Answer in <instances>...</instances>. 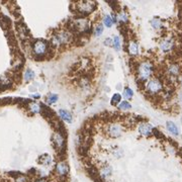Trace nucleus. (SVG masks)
I'll list each match as a JSON object with an SVG mask.
<instances>
[{"mask_svg": "<svg viewBox=\"0 0 182 182\" xmlns=\"http://www.w3.org/2000/svg\"><path fill=\"white\" fill-rule=\"evenodd\" d=\"M57 100H58V95L54 94V93L49 94L48 97H47V102H48L49 104H53L54 102H56Z\"/></svg>", "mask_w": 182, "mask_h": 182, "instance_id": "obj_18", "label": "nucleus"}, {"mask_svg": "<svg viewBox=\"0 0 182 182\" xmlns=\"http://www.w3.org/2000/svg\"><path fill=\"white\" fill-rule=\"evenodd\" d=\"M104 45H105V46H108V47L114 46V40H111L110 38H105V41H104Z\"/></svg>", "mask_w": 182, "mask_h": 182, "instance_id": "obj_26", "label": "nucleus"}, {"mask_svg": "<svg viewBox=\"0 0 182 182\" xmlns=\"http://www.w3.org/2000/svg\"><path fill=\"white\" fill-rule=\"evenodd\" d=\"M166 126H167V129L170 132L171 134L174 135V136H178V134H179L178 128L176 126V125L174 123H172V121H167Z\"/></svg>", "mask_w": 182, "mask_h": 182, "instance_id": "obj_10", "label": "nucleus"}, {"mask_svg": "<svg viewBox=\"0 0 182 182\" xmlns=\"http://www.w3.org/2000/svg\"><path fill=\"white\" fill-rule=\"evenodd\" d=\"M131 107H132V105L126 100L121 101V102L118 104V108L121 109V110H128V109L131 108Z\"/></svg>", "mask_w": 182, "mask_h": 182, "instance_id": "obj_20", "label": "nucleus"}, {"mask_svg": "<svg viewBox=\"0 0 182 182\" xmlns=\"http://www.w3.org/2000/svg\"><path fill=\"white\" fill-rule=\"evenodd\" d=\"M100 174L102 177H107V176H109L110 174H111V168H110L109 166L103 167L100 171Z\"/></svg>", "mask_w": 182, "mask_h": 182, "instance_id": "obj_17", "label": "nucleus"}, {"mask_svg": "<svg viewBox=\"0 0 182 182\" xmlns=\"http://www.w3.org/2000/svg\"><path fill=\"white\" fill-rule=\"evenodd\" d=\"M40 162L41 164H44V165H49L50 163L52 162V158L50 157L49 155H43L42 157L40 158Z\"/></svg>", "mask_w": 182, "mask_h": 182, "instance_id": "obj_15", "label": "nucleus"}, {"mask_svg": "<svg viewBox=\"0 0 182 182\" xmlns=\"http://www.w3.org/2000/svg\"><path fill=\"white\" fill-rule=\"evenodd\" d=\"M47 51V43L44 41H38L34 45V52L38 56H42Z\"/></svg>", "mask_w": 182, "mask_h": 182, "instance_id": "obj_6", "label": "nucleus"}, {"mask_svg": "<svg viewBox=\"0 0 182 182\" xmlns=\"http://www.w3.org/2000/svg\"><path fill=\"white\" fill-rule=\"evenodd\" d=\"M151 26H152V27H153V29H159L160 27L162 26V20H161V18H159V17H154V18L151 20Z\"/></svg>", "mask_w": 182, "mask_h": 182, "instance_id": "obj_13", "label": "nucleus"}, {"mask_svg": "<svg viewBox=\"0 0 182 182\" xmlns=\"http://www.w3.org/2000/svg\"><path fill=\"white\" fill-rule=\"evenodd\" d=\"M114 47L115 48L117 51H120V38L118 35H115L114 38Z\"/></svg>", "mask_w": 182, "mask_h": 182, "instance_id": "obj_22", "label": "nucleus"}, {"mask_svg": "<svg viewBox=\"0 0 182 182\" xmlns=\"http://www.w3.org/2000/svg\"><path fill=\"white\" fill-rule=\"evenodd\" d=\"M118 19H120V21H123V23H126V21L128 20V17H126V13H123V11H121L120 14H118Z\"/></svg>", "mask_w": 182, "mask_h": 182, "instance_id": "obj_25", "label": "nucleus"}, {"mask_svg": "<svg viewBox=\"0 0 182 182\" xmlns=\"http://www.w3.org/2000/svg\"><path fill=\"white\" fill-rule=\"evenodd\" d=\"M108 61H109V62H111V61H112V58H111V56H110V55L108 56Z\"/></svg>", "mask_w": 182, "mask_h": 182, "instance_id": "obj_30", "label": "nucleus"}, {"mask_svg": "<svg viewBox=\"0 0 182 182\" xmlns=\"http://www.w3.org/2000/svg\"><path fill=\"white\" fill-rule=\"evenodd\" d=\"M59 115L63 120L67 121V123H70V121L72 120V114L65 109H60L59 110Z\"/></svg>", "mask_w": 182, "mask_h": 182, "instance_id": "obj_9", "label": "nucleus"}, {"mask_svg": "<svg viewBox=\"0 0 182 182\" xmlns=\"http://www.w3.org/2000/svg\"><path fill=\"white\" fill-rule=\"evenodd\" d=\"M102 32H103V26H101V24H98L94 29V34L96 35H102Z\"/></svg>", "mask_w": 182, "mask_h": 182, "instance_id": "obj_24", "label": "nucleus"}, {"mask_svg": "<svg viewBox=\"0 0 182 182\" xmlns=\"http://www.w3.org/2000/svg\"><path fill=\"white\" fill-rule=\"evenodd\" d=\"M174 45H175V42L172 38H165L160 42L159 47L162 52L166 53V52H169L174 48Z\"/></svg>", "mask_w": 182, "mask_h": 182, "instance_id": "obj_3", "label": "nucleus"}, {"mask_svg": "<svg viewBox=\"0 0 182 182\" xmlns=\"http://www.w3.org/2000/svg\"><path fill=\"white\" fill-rule=\"evenodd\" d=\"M117 89H118V90L121 89V84H120V83H118V84L117 85Z\"/></svg>", "mask_w": 182, "mask_h": 182, "instance_id": "obj_28", "label": "nucleus"}, {"mask_svg": "<svg viewBox=\"0 0 182 182\" xmlns=\"http://www.w3.org/2000/svg\"><path fill=\"white\" fill-rule=\"evenodd\" d=\"M120 99H121V95L118 94V93H115L111 98V104L112 105H117V104L120 101Z\"/></svg>", "mask_w": 182, "mask_h": 182, "instance_id": "obj_21", "label": "nucleus"}, {"mask_svg": "<svg viewBox=\"0 0 182 182\" xmlns=\"http://www.w3.org/2000/svg\"><path fill=\"white\" fill-rule=\"evenodd\" d=\"M103 23H104V26L107 27H111L112 23H114V19L110 17L109 15H105L103 18Z\"/></svg>", "mask_w": 182, "mask_h": 182, "instance_id": "obj_19", "label": "nucleus"}, {"mask_svg": "<svg viewBox=\"0 0 182 182\" xmlns=\"http://www.w3.org/2000/svg\"><path fill=\"white\" fill-rule=\"evenodd\" d=\"M123 155V150H121V149H120V148H117V150L114 151V156H117V158H120V157H121Z\"/></svg>", "mask_w": 182, "mask_h": 182, "instance_id": "obj_27", "label": "nucleus"}, {"mask_svg": "<svg viewBox=\"0 0 182 182\" xmlns=\"http://www.w3.org/2000/svg\"><path fill=\"white\" fill-rule=\"evenodd\" d=\"M78 6V9L80 10L81 12L83 13H89L93 10V8L95 6V3L94 2H89V1H86V2H79L77 4Z\"/></svg>", "mask_w": 182, "mask_h": 182, "instance_id": "obj_5", "label": "nucleus"}, {"mask_svg": "<svg viewBox=\"0 0 182 182\" xmlns=\"http://www.w3.org/2000/svg\"><path fill=\"white\" fill-rule=\"evenodd\" d=\"M139 133L145 137H148L153 133V128L150 123H142L139 126Z\"/></svg>", "mask_w": 182, "mask_h": 182, "instance_id": "obj_7", "label": "nucleus"}, {"mask_svg": "<svg viewBox=\"0 0 182 182\" xmlns=\"http://www.w3.org/2000/svg\"><path fill=\"white\" fill-rule=\"evenodd\" d=\"M162 88H163V85L158 78H152L148 80V82L146 83V90L150 94H157L162 90Z\"/></svg>", "mask_w": 182, "mask_h": 182, "instance_id": "obj_2", "label": "nucleus"}, {"mask_svg": "<svg viewBox=\"0 0 182 182\" xmlns=\"http://www.w3.org/2000/svg\"><path fill=\"white\" fill-rule=\"evenodd\" d=\"M153 74V64L149 61H145L142 62L138 67V76H139L140 80L142 81H146L148 80Z\"/></svg>", "mask_w": 182, "mask_h": 182, "instance_id": "obj_1", "label": "nucleus"}, {"mask_svg": "<svg viewBox=\"0 0 182 182\" xmlns=\"http://www.w3.org/2000/svg\"><path fill=\"white\" fill-rule=\"evenodd\" d=\"M35 78V73L32 70H30V69H27L26 71V74H24V79H26V81H30V80H32Z\"/></svg>", "mask_w": 182, "mask_h": 182, "instance_id": "obj_16", "label": "nucleus"}, {"mask_svg": "<svg viewBox=\"0 0 182 182\" xmlns=\"http://www.w3.org/2000/svg\"><path fill=\"white\" fill-rule=\"evenodd\" d=\"M29 109L32 114H38V112H40V110H41V106H40V104L32 102L29 104Z\"/></svg>", "mask_w": 182, "mask_h": 182, "instance_id": "obj_14", "label": "nucleus"}, {"mask_svg": "<svg viewBox=\"0 0 182 182\" xmlns=\"http://www.w3.org/2000/svg\"><path fill=\"white\" fill-rule=\"evenodd\" d=\"M53 141H54L55 145H56L58 148H61L63 146V144H64V138L61 136V134H59V133H56L54 135Z\"/></svg>", "mask_w": 182, "mask_h": 182, "instance_id": "obj_11", "label": "nucleus"}, {"mask_svg": "<svg viewBox=\"0 0 182 182\" xmlns=\"http://www.w3.org/2000/svg\"><path fill=\"white\" fill-rule=\"evenodd\" d=\"M35 182H47L46 180H44V179H40V180H37Z\"/></svg>", "mask_w": 182, "mask_h": 182, "instance_id": "obj_29", "label": "nucleus"}, {"mask_svg": "<svg viewBox=\"0 0 182 182\" xmlns=\"http://www.w3.org/2000/svg\"><path fill=\"white\" fill-rule=\"evenodd\" d=\"M129 52L132 56H136L138 55V45L133 41L129 42Z\"/></svg>", "mask_w": 182, "mask_h": 182, "instance_id": "obj_12", "label": "nucleus"}, {"mask_svg": "<svg viewBox=\"0 0 182 182\" xmlns=\"http://www.w3.org/2000/svg\"><path fill=\"white\" fill-rule=\"evenodd\" d=\"M56 171L57 173L61 176H64L68 173L69 171V167L68 165L65 163V162H60L56 165Z\"/></svg>", "mask_w": 182, "mask_h": 182, "instance_id": "obj_8", "label": "nucleus"}, {"mask_svg": "<svg viewBox=\"0 0 182 182\" xmlns=\"http://www.w3.org/2000/svg\"><path fill=\"white\" fill-rule=\"evenodd\" d=\"M133 95H134L133 90H132L129 87H126V89H125V91H123V96H125V97H126V98H131Z\"/></svg>", "mask_w": 182, "mask_h": 182, "instance_id": "obj_23", "label": "nucleus"}, {"mask_svg": "<svg viewBox=\"0 0 182 182\" xmlns=\"http://www.w3.org/2000/svg\"><path fill=\"white\" fill-rule=\"evenodd\" d=\"M121 133H123V129L120 125L117 123H111L108 126V135L109 137L111 138H118L121 136Z\"/></svg>", "mask_w": 182, "mask_h": 182, "instance_id": "obj_4", "label": "nucleus"}]
</instances>
